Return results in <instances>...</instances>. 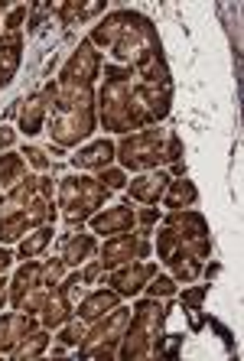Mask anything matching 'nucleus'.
<instances>
[{
  "label": "nucleus",
  "instance_id": "nucleus-14",
  "mask_svg": "<svg viewBox=\"0 0 244 361\" xmlns=\"http://www.w3.org/2000/svg\"><path fill=\"white\" fill-rule=\"evenodd\" d=\"M114 157H118V143L111 140V137H102V140H88L82 143L68 160H72V166H75V173H98V169L111 166L114 163Z\"/></svg>",
  "mask_w": 244,
  "mask_h": 361
},
{
  "label": "nucleus",
  "instance_id": "nucleus-37",
  "mask_svg": "<svg viewBox=\"0 0 244 361\" xmlns=\"http://www.w3.org/2000/svg\"><path fill=\"white\" fill-rule=\"evenodd\" d=\"M17 127H10V124H0V153H7L13 150V143H17Z\"/></svg>",
  "mask_w": 244,
  "mask_h": 361
},
{
  "label": "nucleus",
  "instance_id": "nucleus-12",
  "mask_svg": "<svg viewBox=\"0 0 244 361\" xmlns=\"http://www.w3.org/2000/svg\"><path fill=\"white\" fill-rule=\"evenodd\" d=\"M153 274H160L157 261H130V264H121V267L108 270V286L121 300H130V296L143 293V286L150 283Z\"/></svg>",
  "mask_w": 244,
  "mask_h": 361
},
{
  "label": "nucleus",
  "instance_id": "nucleus-19",
  "mask_svg": "<svg viewBox=\"0 0 244 361\" xmlns=\"http://www.w3.org/2000/svg\"><path fill=\"white\" fill-rule=\"evenodd\" d=\"M75 316V302L68 300V293L62 290V283H56V286H49V293H46V302H42V310H39V326L42 329H59V326H66L68 319Z\"/></svg>",
  "mask_w": 244,
  "mask_h": 361
},
{
  "label": "nucleus",
  "instance_id": "nucleus-36",
  "mask_svg": "<svg viewBox=\"0 0 244 361\" xmlns=\"http://www.w3.org/2000/svg\"><path fill=\"white\" fill-rule=\"evenodd\" d=\"M102 274H104V267H102L98 261H88V264H82V267H78V277H82L85 286H94Z\"/></svg>",
  "mask_w": 244,
  "mask_h": 361
},
{
  "label": "nucleus",
  "instance_id": "nucleus-21",
  "mask_svg": "<svg viewBox=\"0 0 244 361\" xmlns=\"http://www.w3.org/2000/svg\"><path fill=\"white\" fill-rule=\"evenodd\" d=\"M23 52H26V39L23 33H0V88H7L17 78L20 66H23Z\"/></svg>",
  "mask_w": 244,
  "mask_h": 361
},
{
  "label": "nucleus",
  "instance_id": "nucleus-28",
  "mask_svg": "<svg viewBox=\"0 0 244 361\" xmlns=\"http://www.w3.org/2000/svg\"><path fill=\"white\" fill-rule=\"evenodd\" d=\"M20 153H23L26 166H33L36 173H49V169L56 166V160H52L49 147H36V143H26V147H23Z\"/></svg>",
  "mask_w": 244,
  "mask_h": 361
},
{
  "label": "nucleus",
  "instance_id": "nucleus-35",
  "mask_svg": "<svg viewBox=\"0 0 244 361\" xmlns=\"http://www.w3.org/2000/svg\"><path fill=\"white\" fill-rule=\"evenodd\" d=\"M163 219V212L157 209V205H143V209H137V228H157Z\"/></svg>",
  "mask_w": 244,
  "mask_h": 361
},
{
  "label": "nucleus",
  "instance_id": "nucleus-22",
  "mask_svg": "<svg viewBox=\"0 0 244 361\" xmlns=\"http://www.w3.org/2000/svg\"><path fill=\"white\" fill-rule=\"evenodd\" d=\"M114 306H121V296L114 293L111 286H94V290H88V293L75 302V316L88 326V322L102 319L104 312H111Z\"/></svg>",
  "mask_w": 244,
  "mask_h": 361
},
{
  "label": "nucleus",
  "instance_id": "nucleus-3",
  "mask_svg": "<svg viewBox=\"0 0 244 361\" xmlns=\"http://www.w3.org/2000/svg\"><path fill=\"white\" fill-rule=\"evenodd\" d=\"M88 42L98 52L104 49L114 66L130 68L143 82H173L157 23L147 13H140V10H130V7L108 10L102 20L92 23Z\"/></svg>",
  "mask_w": 244,
  "mask_h": 361
},
{
  "label": "nucleus",
  "instance_id": "nucleus-33",
  "mask_svg": "<svg viewBox=\"0 0 244 361\" xmlns=\"http://www.w3.org/2000/svg\"><path fill=\"white\" fill-rule=\"evenodd\" d=\"M26 20H30V7H26V4H20V7H10L7 17H4V33H17Z\"/></svg>",
  "mask_w": 244,
  "mask_h": 361
},
{
  "label": "nucleus",
  "instance_id": "nucleus-38",
  "mask_svg": "<svg viewBox=\"0 0 244 361\" xmlns=\"http://www.w3.org/2000/svg\"><path fill=\"white\" fill-rule=\"evenodd\" d=\"M183 332H179V336H166V342L169 345H163V358H169V361H173V358H176V355H179V348H183Z\"/></svg>",
  "mask_w": 244,
  "mask_h": 361
},
{
  "label": "nucleus",
  "instance_id": "nucleus-15",
  "mask_svg": "<svg viewBox=\"0 0 244 361\" xmlns=\"http://www.w3.org/2000/svg\"><path fill=\"white\" fill-rule=\"evenodd\" d=\"M88 228H92V235H102V238L130 231V228H137V209H130V202L108 205V209L94 212L92 219H88Z\"/></svg>",
  "mask_w": 244,
  "mask_h": 361
},
{
  "label": "nucleus",
  "instance_id": "nucleus-16",
  "mask_svg": "<svg viewBox=\"0 0 244 361\" xmlns=\"http://www.w3.org/2000/svg\"><path fill=\"white\" fill-rule=\"evenodd\" d=\"M94 254H98V238L82 231V228H72L59 238V257L68 270H78L82 264L94 261Z\"/></svg>",
  "mask_w": 244,
  "mask_h": 361
},
{
  "label": "nucleus",
  "instance_id": "nucleus-10",
  "mask_svg": "<svg viewBox=\"0 0 244 361\" xmlns=\"http://www.w3.org/2000/svg\"><path fill=\"white\" fill-rule=\"evenodd\" d=\"M150 254H153V231L150 228H130V231L104 238V244L98 247V264L108 274V270L121 267V264L140 261V257H150Z\"/></svg>",
  "mask_w": 244,
  "mask_h": 361
},
{
  "label": "nucleus",
  "instance_id": "nucleus-27",
  "mask_svg": "<svg viewBox=\"0 0 244 361\" xmlns=\"http://www.w3.org/2000/svg\"><path fill=\"white\" fill-rule=\"evenodd\" d=\"M205 296H209V286H183V296H179V302H183V310L189 312V322H193V329H202L205 319L209 316H202V302Z\"/></svg>",
  "mask_w": 244,
  "mask_h": 361
},
{
  "label": "nucleus",
  "instance_id": "nucleus-18",
  "mask_svg": "<svg viewBox=\"0 0 244 361\" xmlns=\"http://www.w3.org/2000/svg\"><path fill=\"white\" fill-rule=\"evenodd\" d=\"M33 329H39V319L33 312H20V310L4 312L0 316V355H10Z\"/></svg>",
  "mask_w": 244,
  "mask_h": 361
},
{
  "label": "nucleus",
  "instance_id": "nucleus-34",
  "mask_svg": "<svg viewBox=\"0 0 244 361\" xmlns=\"http://www.w3.org/2000/svg\"><path fill=\"white\" fill-rule=\"evenodd\" d=\"M183 157H185L183 137H179L176 130H169V134H166V163H169V166H173V163H183Z\"/></svg>",
  "mask_w": 244,
  "mask_h": 361
},
{
  "label": "nucleus",
  "instance_id": "nucleus-26",
  "mask_svg": "<svg viewBox=\"0 0 244 361\" xmlns=\"http://www.w3.org/2000/svg\"><path fill=\"white\" fill-rule=\"evenodd\" d=\"M26 160H23V153L17 150H7V153H0V189H13L17 183H23L30 173H26Z\"/></svg>",
  "mask_w": 244,
  "mask_h": 361
},
{
  "label": "nucleus",
  "instance_id": "nucleus-24",
  "mask_svg": "<svg viewBox=\"0 0 244 361\" xmlns=\"http://www.w3.org/2000/svg\"><path fill=\"white\" fill-rule=\"evenodd\" d=\"M163 205H166L169 212L173 209H193L195 202H199V189H195L193 179H169L166 185V192H163Z\"/></svg>",
  "mask_w": 244,
  "mask_h": 361
},
{
  "label": "nucleus",
  "instance_id": "nucleus-20",
  "mask_svg": "<svg viewBox=\"0 0 244 361\" xmlns=\"http://www.w3.org/2000/svg\"><path fill=\"white\" fill-rule=\"evenodd\" d=\"M52 13L59 17L62 26H85L92 23V20H102L108 13V4L104 0H66L59 7H52Z\"/></svg>",
  "mask_w": 244,
  "mask_h": 361
},
{
  "label": "nucleus",
  "instance_id": "nucleus-13",
  "mask_svg": "<svg viewBox=\"0 0 244 361\" xmlns=\"http://www.w3.org/2000/svg\"><path fill=\"white\" fill-rule=\"evenodd\" d=\"M169 173L166 169H147V173H134V179L127 183V202H137V205H160L163 192L169 185Z\"/></svg>",
  "mask_w": 244,
  "mask_h": 361
},
{
  "label": "nucleus",
  "instance_id": "nucleus-7",
  "mask_svg": "<svg viewBox=\"0 0 244 361\" xmlns=\"http://www.w3.org/2000/svg\"><path fill=\"white\" fill-rule=\"evenodd\" d=\"M111 195L114 192H108L92 173H68L56 183V209L68 228H82L88 225L94 212H102L108 205Z\"/></svg>",
  "mask_w": 244,
  "mask_h": 361
},
{
  "label": "nucleus",
  "instance_id": "nucleus-40",
  "mask_svg": "<svg viewBox=\"0 0 244 361\" xmlns=\"http://www.w3.org/2000/svg\"><path fill=\"white\" fill-rule=\"evenodd\" d=\"M13 261H17V254L10 251L7 244H0V277H4V274H7V270L13 267Z\"/></svg>",
  "mask_w": 244,
  "mask_h": 361
},
{
  "label": "nucleus",
  "instance_id": "nucleus-5",
  "mask_svg": "<svg viewBox=\"0 0 244 361\" xmlns=\"http://www.w3.org/2000/svg\"><path fill=\"white\" fill-rule=\"evenodd\" d=\"M56 183L46 173L26 176L0 199V244H17L39 225H56Z\"/></svg>",
  "mask_w": 244,
  "mask_h": 361
},
{
  "label": "nucleus",
  "instance_id": "nucleus-17",
  "mask_svg": "<svg viewBox=\"0 0 244 361\" xmlns=\"http://www.w3.org/2000/svg\"><path fill=\"white\" fill-rule=\"evenodd\" d=\"M46 121H49V98L46 92H33L26 94L23 101H17V130L23 137H36L46 130Z\"/></svg>",
  "mask_w": 244,
  "mask_h": 361
},
{
  "label": "nucleus",
  "instance_id": "nucleus-41",
  "mask_svg": "<svg viewBox=\"0 0 244 361\" xmlns=\"http://www.w3.org/2000/svg\"><path fill=\"white\" fill-rule=\"evenodd\" d=\"M7 302H10V277L4 274V277H0V310H4Z\"/></svg>",
  "mask_w": 244,
  "mask_h": 361
},
{
  "label": "nucleus",
  "instance_id": "nucleus-29",
  "mask_svg": "<svg viewBox=\"0 0 244 361\" xmlns=\"http://www.w3.org/2000/svg\"><path fill=\"white\" fill-rule=\"evenodd\" d=\"M176 290H179V283L169 277V274H153L150 283L143 286V293L153 296V300H173V296H176Z\"/></svg>",
  "mask_w": 244,
  "mask_h": 361
},
{
  "label": "nucleus",
  "instance_id": "nucleus-1",
  "mask_svg": "<svg viewBox=\"0 0 244 361\" xmlns=\"http://www.w3.org/2000/svg\"><path fill=\"white\" fill-rule=\"evenodd\" d=\"M102 52L88 39H78V46L62 62L56 82L42 88L49 98L46 134L62 150H72L78 143L92 140L94 127H98V78H102Z\"/></svg>",
  "mask_w": 244,
  "mask_h": 361
},
{
  "label": "nucleus",
  "instance_id": "nucleus-31",
  "mask_svg": "<svg viewBox=\"0 0 244 361\" xmlns=\"http://www.w3.org/2000/svg\"><path fill=\"white\" fill-rule=\"evenodd\" d=\"M82 336H85V322L78 319V316H72L66 326H59V338H56V342L66 345V348H75V345L82 342Z\"/></svg>",
  "mask_w": 244,
  "mask_h": 361
},
{
  "label": "nucleus",
  "instance_id": "nucleus-25",
  "mask_svg": "<svg viewBox=\"0 0 244 361\" xmlns=\"http://www.w3.org/2000/svg\"><path fill=\"white\" fill-rule=\"evenodd\" d=\"M49 342H52V332L39 326V329H33V332H30V336H26L23 342L13 348V352H10V358H13V361H36V358H42V355H46Z\"/></svg>",
  "mask_w": 244,
  "mask_h": 361
},
{
  "label": "nucleus",
  "instance_id": "nucleus-6",
  "mask_svg": "<svg viewBox=\"0 0 244 361\" xmlns=\"http://www.w3.org/2000/svg\"><path fill=\"white\" fill-rule=\"evenodd\" d=\"M166 319H169V300H153L143 296L134 302L130 312V326L118 345L121 361H147L163 358V342H166Z\"/></svg>",
  "mask_w": 244,
  "mask_h": 361
},
{
  "label": "nucleus",
  "instance_id": "nucleus-30",
  "mask_svg": "<svg viewBox=\"0 0 244 361\" xmlns=\"http://www.w3.org/2000/svg\"><path fill=\"white\" fill-rule=\"evenodd\" d=\"M94 179H98L108 192H124L127 183H130V176H127L121 166H114V163H111V166H104V169H98V173H94Z\"/></svg>",
  "mask_w": 244,
  "mask_h": 361
},
{
  "label": "nucleus",
  "instance_id": "nucleus-4",
  "mask_svg": "<svg viewBox=\"0 0 244 361\" xmlns=\"http://www.w3.org/2000/svg\"><path fill=\"white\" fill-rule=\"evenodd\" d=\"M153 244H157V261L166 267L169 277L176 283H195L212 254L209 221L195 209H173L160 219Z\"/></svg>",
  "mask_w": 244,
  "mask_h": 361
},
{
  "label": "nucleus",
  "instance_id": "nucleus-23",
  "mask_svg": "<svg viewBox=\"0 0 244 361\" xmlns=\"http://www.w3.org/2000/svg\"><path fill=\"white\" fill-rule=\"evenodd\" d=\"M52 241H56V225L33 228L30 235L17 241V257H20V261H36V257H42V254L49 251Z\"/></svg>",
  "mask_w": 244,
  "mask_h": 361
},
{
  "label": "nucleus",
  "instance_id": "nucleus-32",
  "mask_svg": "<svg viewBox=\"0 0 244 361\" xmlns=\"http://www.w3.org/2000/svg\"><path fill=\"white\" fill-rule=\"evenodd\" d=\"M66 264H62V257H52V261H42V283L46 286H56L62 283V277H66Z\"/></svg>",
  "mask_w": 244,
  "mask_h": 361
},
{
  "label": "nucleus",
  "instance_id": "nucleus-11",
  "mask_svg": "<svg viewBox=\"0 0 244 361\" xmlns=\"http://www.w3.org/2000/svg\"><path fill=\"white\" fill-rule=\"evenodd\" d=\"M49 286L42 283V261H23L10 277V306L20 312H39Z\"/></svg>",
  "mask_w": 244,
  "mask_h": 361
},
{
  "label": "nucleus",
  "instance_id": "nucleus-9",
  "mask_svg": "<svg viewBox=\"0 0 244 361\" xmlns=\"http://www.w3.org/2000/svg\"><path fill=\"white\" fill-rule=\"evenodd\" d=\"M166 134L160 124L143 127L134 134H124L118 140V166L124 173H147V169H160L166 163Z\"/></svg>",
  "mask_w": 244,
  "mask_h": 361
},
{
  "label": "nucleus",
  "instance_id": "nucleus-2",
  "mask_svg": "<svg viewBox=\"0 0 244 361\" xmlns=\"http://www.w3.org/2000/svg\"><path fill=\"white\" fill-rule=\"evenodd\" d=\"M98 88V124L108 134H134L163 124L173 111V82H143L130 68L104 62Z\"/></svg>",
  "mask_w": 244,
  "mask_h": 361
},
{
  "label": "nucleus",
  "instance_id": "nucleus-39",
  "mask_svg": "<svg viewBox=\"0 0 244 361\" xmlns=\"http://www.w3.org/2000/svg\"><path fill=\"white\" fill-rule=\"evenodd\" d=\"M205 322H209V326H212V329H215V332H219V336H221V342H225V348H228V352H235V338H231V332H228V329L221 326L219 319H205Z\"/></svg>",
  "mask_w": 244,
  "mask_h": 361
},
{
  "label": "nucleus",
  "instance_id": "nucleus-8",
  "mask_svg": "<svg viewBox=\"0 0 244 361\" xmlns=\"http://www.w3.org/2000/svg\"><path fill=\"white\" fill-rule=\"evenodd\" d=\"M130 306H114L104 312L102 319H94L85 326L82 342L75 345V355L85 361H114L118 358V345L124 338L127 326H130Z\"/></svg>",
  "mask_w": 244,
  "mask_h": 361
}]
</instances>
